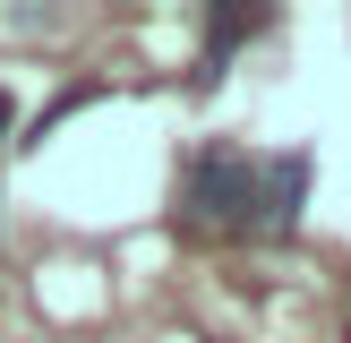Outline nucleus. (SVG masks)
Segmentation results:
<instances>
[{
	"label": "nucleus",
	"mask_w": 351,
	"mask_h": 343,
	"mask_svg": "<svg viewBox=\"0 0 351 343\" xmlns=\"http://www.w3.org/2000/svg\"><path fill=\"white\" fill-rule=\"evenodd\" d=\"M257 26H266V9H215V34H206V69H197V86H215L223 60H232V43H240V34H257Z\"/></svg>",
	"instance_id": "nucleus-3"
},
{
	"label": "nucleus",
	"mask_w": 351,
	"mask_h": 343,
	"mask_svg": "<svg viewBox=\"0 0 351 343\" xmlns=\"http://www.w3.org/2000/svg\"><path fill=\"white\" fill-rule=\"evenodd\" d=\"M249 206H257V163L240 146H206L180 180V215L197 232H249Z\"/></svg>",
	"instance_id": "nucleus-1"
},
{
	"label": "nucleus",
	"mask_w": 351,
	"mask_h": 343,
	"mask_svg": "<svg viewBox=\"0 0 351 343\" xmlns=\"http://www.w3.org/2000/svg\"><path fill=\"white\" fill-rule=\"evenodd\" d=\"M308 198V154H274L257 163V206H249V232H291Z\"/></svg>",
	"instance_id": "nucleus-2"
},
{
	"label": "nucleus",
	"mask_w": 351,
	"mask_h": 343,
	"mask_svg": "<svg viewBox=\"0 0 351 343\" xmlns=\"http://www.w3.org/2000/svg\"><path fill=\"white\" fill-rule=\"evenodd\" d=\"M9 120H17V103H9V95H0V137H9Z\"/></svg>",
	"instance_id": "nucleus-4"
}]
</instances>
